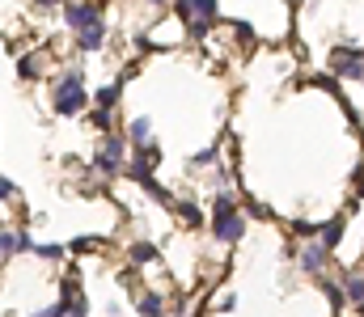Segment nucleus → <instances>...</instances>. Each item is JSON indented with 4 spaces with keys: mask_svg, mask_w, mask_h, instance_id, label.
Here are the masks:
<instances>
[{
    "mask_svg": "<svg viewBox=\"0 0 364 317\" xmlns=\"http://www.w3.org/2000/svg\"><path fill=\"white\" fill-rule=\"evenodd\" d=\"M212 237L221 245H237L246 237V216H242V207L233 199V190H221L212 199Z\"/></svg>",
    "mask_w": 364,
    "mask_h": 317,
    "instance_id": "f257e3e1",
    "label": "nucleus"
},
{
    "mask_svg": "<svg viewBox=\"0 0 364 317\" xmlns=\"http://www.w3.org/2000/svg\"><path fill=\"white\" fill-rule=\"evenodd\" d=\"M85 101H89V93H85V76L72 68V72H64L60 76V85H56V93H51V106H56V115H64V119H72V115H81L85 111Z\"/></svg>",
    "mask_w": 364,
    "mask_h": 317,
    "instance_id": "f03ea898",
    "label": "nucleus"
},
{
    "mask_svg": "<svg viewBox=\"0 0 364 317\" xmlns=\"http://www.w3.org/2000/svg\"><path fill=\"white\" fill-rule=\"evenodd\" d=\"M174 9H178V17L191 26L195 38L216 22V0H174Z\"/></svg>",
    "mask_w": 364,
    "mask_h": 317,
    "instance_id": "7ed1b4c3",
    "label": "nucleus"
},
{
    "mask_svg": "<svg viewBox=\"0 0 364 317\" xmlns=\"http://www.w3.org/2000/svg\"><path fill=\"white\" fill-rule=\"evenodd\" d=\"M123 152H127V144H123L119 136H111V131H106V140H102V144H97V152H93V170H102L106 178H111V174H119V170H123Z\"/></svg>",
    "mask_w": 364,
    "mask_h": 317,
    "instance_id": "20e7f679",
    "label": "nucleus"
},
{
    "mask_svg": "<svg viewBox=\"0 0 364 317\" xmlns=\"http://www.w3.org/2000/svg\"><path fill=\"white\" fill-rule=\"evenodd\" d=\"M331 68H335L339 81H364V47H343V51H335Z\"/></svg>",
    "mask_w": 364,
    "mask_h": 317,
    "instance_id": "39448f33",
    "label": "nucleus"
},
{
    "mask_svg": "<svg viewBox=\"0 0 364 317\" xmlns=\"http://www.w3.org/2000/svg\"><path fill=\"white\" fill-rule=\"evenodd\" d=\"M326 262H331V250L322 245V241H305L301 250H296V267L305 271V275H326Z\"/></svg>",
    "mask_w": 364,
    "mask_h": 317,
    "instance_id": "423d86ee",
    "label": "nucleus"
},
{
    "mask_svg": "<svg viewBox=\"0 0 364 317\" xmlns=\"http://www.w3.org/2000/svg\"><path fill=\"white\" fill-rule=\"evenodd\" d=\"M64 22H68V30L85 34V30H93V26L102 22V13H97V5H72V9L64 13Z\"/></svg>",
    "mask_w": 364,
    "mask_h": 317,
    "instance_id": "0eeeda50",
    "label": "nucleus"
},
{
    "mask_svg": "<svg viewBox=\"0 0 364 317\" xmlns=\"http://www.w3.org/2000/svg\"><path fill=\"white\" fill-rule=\"evenodd\" d=\"M343 233H347V216H331V220H322V229H318V241L335 254L339 245H343Z\"/></svg>",
    "mask_w": 364,
    "mask_h": 317,
    "instance_id": "6e6552de",
    "label": "nucleus"
},
{
    "mask_svg": "<svg viewBox=\"0 0 364 317\" xmlns=\"http://www.w3.org/2000/svg\"><path fill=\"white\" fill-rule=\"evenodd\" d=\"M343 296L356 313H364V271H347L343 275Z\"/></svg>",
    "mask_w": 364,
    "mask_h": 317,
    "instance_id": "1a4fd4ad",
    "label": "nucleus"
},
{
    "mask_svg": "<svg viewBox=\"0 0 364 317\" xmlns=\"http://www.w3.org/2000/svg\"><path fill=\"white\" fill-rule=\"evenodd\" d=\"M136 313L140 317H166V296L161 292H136Z\"/></svg>",
    "mask_w": 364,
    "mask_h": 317,
    "instance_id": "9d476101",
    "label": "nucleus"
},
{
    "mask_svg": "<svg viewBox=\"0 0 364 317\" xmlns=\"http://www.w3.org/2000/svg\"><path fill=\"white\" fill-rule=\"evenodd\" d=\"M161 161V152H157V144H140L136 148V161H132V178L136 174H152V165Z\"/></svg>",
    "mask_w": 364,
    "mask_h": 317,
    "instance_id": "9b49d317",
    "label": "nucleus"
},
{
    "mask_svg": "<svg viewBox=\"0 0 364 317\" xmlns=\"http://www.w3.org/2000/svg\"><path fill=\"white\" fill-rule=\"evenodd\" d=\"M318 288L326 292L331 309H343V304H347V296H343V279H331V275H318Z\"/></svg>",
    "mask_w": 364,
    "mask_h": 317,
    "instance_id": "f8f14e48",
    "label": "nucleus"
},
{
    "mask_svg": "<svg viewBox=\"0 0 364 317\" xmlns=\"http://www.w3.org/2000/svg\"><path fill=\"white\" fill-rule=\"evenodd\" d=\"M148 136H152V119H148V115H136L132 127H127V140L140 148V144H148Z\"/></svg>",
    "mask_w": 364,
    "mask_h": 317,
    "instance_id": "ddd939ff",
    "label": "nucleus"
},
{
    "mask_svg": "<svg viewBox=\"0 0 364 317\" xmlns=\"http://www.w3.org/2000/svg\"><path fill=\"white\" fill-rule=\"evenodd\" d=\"M136 182H140V186H144L152 199H157V203H170V207H174V195H170V190H166L157 178H152V174H136Z\"/></svg>",
    "mask_w": 364,
    "mask_h": 317,
    "instance_id": "4468645a",
    "label": "nucleus"
},
{
    "mask_svg": "<svg viewBox=\"0 0 364 317\" xmlns=\"http://www.w3.org/2000/svg\"><path fill=\"white\" fill-rule=\"evenodd\" d=\"M102 42H106V26H93V30H85V34H77V47L81 51H102Z\"/></svg>",
    "mask_w": 364,
    "mask_h": 317,
    "instance_id": "2eb2a0df",
    "label": "nucleus"
},
{
    "mask_svg": "<svg viewBox=\"0 0 364 317\" xmlns=\"http://www.w3.org/2000/svg\"><path fill=\"white\" fill-rule=\"evenodd\" d=\"M119 93H123V81H111L106 89H97V97H93V101H97V111H111V106L119 101Z\"/></svg>",
    "mask_w": 364,
    "mask_h": 317,
    "instance_id": "dca6fc26",
    "label": "nucleus"
},
{
    "mask_svg": "<svg viewBox=\"0 0 364 317\" xmlns=\"http://www.w3.org/2000/svg\"><path fill=\"white\" fill-rule=\"evenodd\" d=\"M174 211L182 216V225H199V220H203V211H199L195 203H182V199H174Z\"/></svg>",
    "mask_w": 364,
    "mask_h": 317,
    "instance_id": "f3484780",
    "label": "nucleus"
},
{
    "mask_svg": "<svg viewBox=\"0 0 364 317\" xmlns=\"http://www.w3.org/2000/svg\"><path fill=\"white\" fill-rule=\"evenodd\" d=\"M132 262H140V267H144V262H157V245L136 241V245H132Z\"/></svg>",
    "mask_w": 364,
    "mask_h": 317,
    "instance_id": "a211bd4d",
    "label": "nucleus"
},
{
    "mask_svg": "<svg viewBox=\"0 0 364 317\" xmlns=\"http://www.w3.org/2000/svg\"><path fill=\"white\" fill-rule=\"evenodd\" d=\"M318 229H322L318 220H292V233L305 237V241H318Z\"/></svg>",
    "mask_w": 364,
    "mask_h": 317,
    "instance_id": "6ab92c4d",
    "label": "nucleus"
},
{
    "mask_svg": "<svg viewBox=\"0 0 364 317\" xmlns=\"http://www.w3.org/2000/svg\"><path fill=\"white\" fill-rule=\"evenodd\" d=\"M38 68H42V60H38V56H22V64H17V76H22V81H30Z\"/></svg>",
    "mask_w": 364,
    "mask_h": 317,
    "instance_id": "aec40b11",
    "label": "nucleus"
},
{
    "mask_svg": "<svg viewBox=\"0 0 364 317\" xmlns=\"http://www.w3.org/2000/svg\"><path fill=\"white\" fill-rule=\"evenodd\" d=\"M81 288H77V275H64V288H60V300H77Z\"/></svg>",
    "mask_w": 364,
    "mask_h": 317,
    "instance_id": "412c9836",
    "label": "nucleus"
},
{
    "mask_svg": "<svg viewBox=\"0 0 364 317\" xmlns=\"http://www.w3.org/2000/svg\"><path fill=\"white\" fill-rule=\"evenodd\" d=\"M216 156H221V148H203V152H195V156H191V165H212Z\"/></svg>",
    "mask_w": 364,
    "mask_h": 317,
    "instance_id": "4be33fe9",
    "label": "nucleus"
},
{
    "mask_svg": "<svg viewBox=\"0 0 364 317\" xmlns=\"http://www.w3.org/2000/svg\"><path fill=\"white\" fill-rule=\"evenodd\" d=\"M93 245H97V237H77L68 250H72V254H93Z\"/></svg>",
    "mask_w": 364,
    "mask_h": 317,
    "instance_id": "5701e85b",
    "label": "nucleus"
},
{
    "mask_svg": "<svg viewBox=\"0 0 364 317\" xmlns=\"http://www.w3.org/2000/svg\"><path fill=\"white\" fill-rule=\"evenodd\" d=\"M64 304V317H85V300L77 296V300H60Z\"/></svg>",
    "mask_w": 364,
    "mask_h": 317,
    "instance_id": "b1692460",
    "label": "nucleus"
},
{
    "mask_svg": "<svg viewBox=\"0 0 364 317\" xmlns=\"http://www.w3.org/2000/svg\"><path fill=\"white\" fill-rule=\"evenodd\" d=\"M0 254H17V233H0Z\"/></svg>",
    "mask_w": 364,
    "mask_h": 317,
    "instance_id": "393cba45",
    "label": "nucleus"
},
{
    "mask_svg": "<svg viewBox=\"0 0 364 317\" xmlns=\"http://www.w3.org/2000/svg\"><path fill=\"white\" fill-rule=\"evenodd\" d=\"M38 245H34V237L30 233H17V254H34Z\"/></svg>",
    "mask_w": 364,
    "mask_h": 317,
    "instance_id": "a878e982",
    "label": "nucleus"
},
{
    "mask_svg": "<svg viewBox=\"0 0 364 317\" xmlns=\"http://www.w3.org/2000/svg\"><path fill=\"white\" fill-rule=\"evenodd\" d=\"M0 199H17V186L9 178H0Z\"/></svg>",
    "mask_w": 364,
    "mask_h": 317,
    "instance_id": "bb28decb",
    "label": "nucleus"
},
{
    "mask_svg": "<svg viewBox=\"0 0 364 317\" xmlns=\"http://www.w3.org/2000/svg\"><path fill=\"white\" fill-rule=\"evenodd\" d=\"M34 254H42V258H60V254H64V245H38Z\"/></svg>",
    "mask_w": 364,
    "mask_h": 317,
    "instance_id": "cd10ccee",
    "label": "nucleus"
},
{
    "mask_svg": "<svg viewBox=\"0 0 364 317\" xmlns=\"http://www.w3.org/2000/svg\"><path fill=\"white\" fill-rule=\"evenodd\" d=\"M351 186H356V195H360V199H364V165H360V170H356V174H351Z\"/></svg>",
    "mask_w": 364,
    "mask_h": 317,
    "instance_id": "c85d7f7f",
    "label": "nucleus"
},
{
    "mask_svg": "<svg viewBox=\"0 0 364 317\" xmlns=\"http://www.w3.org/2000/svg\"><path fill=\"white\" fill-rule=\"evenodd\" d=\"M34 317H64V304H51V309H42V313H34Z\"/></svg>",
    "mask_w": 364,
    "mask_h": 317,
    "instance_id": "c756f323",
    "label": "nucleus"
},
{
    "mask_svg": "<svg viewBox=\"0 0 364 317\" xmlns=\"http://www.w3.org/2000/svg\"><path fill=\"white\" fill-rule=\"evenodd\" d=\"M38 5H42V9H51V5H60V0H38Z\"/></svg>",
    "mask_w": 364,
    "mask_h": 317,
    "instance_id": "7c9ffc66",
    "label": "nucleus"
},
{
    "mask_svg": "<svg viewBox=\"0 0 364 317\" xmlns=\"http://www.w3.org/2000/svg\"><path fill=\"white\" fill-rule=\"evenodd\" d=\"M148 5H166V0H148Z\"/></svg>",
    "mask_w": 364,
    "mask_h": 317,
    "instance_id": "2f4dec72",
    "label": "nucleus"
}]
</instances>
